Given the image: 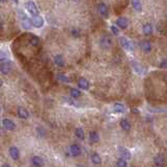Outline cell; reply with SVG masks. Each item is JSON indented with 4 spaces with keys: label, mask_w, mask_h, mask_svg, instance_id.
Here are the masks:
<instances>
[{
    "label": "cell",
    "mask_w": 167,
    "mask_h": 167,
    "mask_svg": "<svg viewBox=\"0 0 167 167\" xmlns=\"http://www.w3.org/2000/svg\"><path fill=\"white\" fill-rule=\"evenodd\" d=\"M76 167H85L84 165H81V164H78V165H76Z\"/></svg>",
    "instance_id": "cell-38"
},
{
    "label": "cell",
    "mask_w": 167,
    "mask_h": 167,
    "mask_svg": "<svg viewBox=\"0 0 167 167\" xmlns=\"http://www.w3.org/2000/svg\"><path fill=\"white\" fill-rule=\"evenodd\" d=\"M5 0H0V2H4Z\"/></svg>",
    "instance_id": "cell-40"
},
{
    "label": "cell",
    "mask_w": 167,
    "mask_h": 167,
    "mask_svg": "<svg viewBox=\"0 0 167 167\" xmlns=\"http://www.w3.org/2000/svg\"><path fill=\"white\" fill-rule=\"evenodd\" d=\"M12 1H14V2H15L16 4H18V2H19V0H12Z\"/></svg>",
    "instance_id": "cell-36"
},
{
    "label": "cell",
    "mask_w": 167,
    "mask_h": 167,
    "mask_svg": "<svg viewBox=\"0 0 167 167\" xmlns=\"http://www.w3.org/2000/svg\"><path fill=\"white\" fill-rule=\"evenodd\" d=\"M131 3H132L133 9L136 12H138V13L142 12V3H141V0H131Z\"/></svg>",
    "instance_id": "cell-17"
},
{
    "label": "cell",
    "mask_w": 167,
    "mask_h": 167,
    "mask_svg": "<svg viewBox=\"0 0 167 167\" xmlns=\"http://www.w3.org/2000/svg\"><path fill=\"white\" fill-rule=\"evenodd\" d=\"M30 44L33 45V46H38V45L40 44V40H39V38L38 37H36V36H33L31 35L30 36Z\"/></svg>",
    "instance_id": "cell-29"
},
{
    "label": "cell",
    "mask_w": 167,
    "mask_h": 167,
    "mask_svg": "<svg viewBox=\"0 0 167 167\" xmlns=\"http://www.w3.org/2000/svg\"><path fill=\"white\" fill-rule=\"evenodd\" d=\"M71 33H72V36H74V37H79L81 36V30L77 28H73L72 30H71Z\"/></svg>",
    "instance_id": "cell-32"
},
{
    "label": "cell",
    "mask_w": 167,
    "mask_h": 167,
    "mask_svg": "<svg viewBox=\"0 0 167 167\" xmlns=\"http://www.w3.org/2000/svg\"><path fill=\"white\" fill-rule=\"evenodd\" d=\"M132 66H133L134 70L136 71L137 73H139V74H143V73H144V68H143V67L141 66L139 63H137V62H133Z\"/></svg>",
    "instance_id": "cell-22"
},
{
    "label": "cell",
    "mask_w": 167,
    "mask_h": 167,
    "mask_svg": "<svg viewBox=\"0 0 167 167\" xmlns=\"http://www.w3.org/2000/svg\"><path fill=\"white\" fill-rule=\"evenodd\" d=\"M77 85H78L79 88L83 89V90H88V89L90 88V83H89L88 79H86L85 77H81V78L78 79V81H77Z\"/></svg>",
    "instance_id": "cell-11"
},
{
    "label": "cell",
    "mask_w": 167,
    "mask_h": 167,
    "mask_svg": "<svg viewBox=\"0 0 167 167\" xmlns=\"http://www.w3.org/2000/svg\"><path fill=\"white\" fill-rule=\"evenodd\" d=\"M25 7H26L27 12H28L31 16L39 15V9H38V7L36 5V3L33 2V1H28V2H26Z\"/></svg>",
    "instance_id": "cell-2"
},
{
    "label": "cell",
    "mask_w": 167,
    "mask_h": 167,
    "mask_svg": "<svg viewBox=\"0 0 167 167\" xmlns=\"http://www.w3.org/2000/svg\"><path fill=\"white\" fill-rule=\"evenodd\" d=\"M9 156H11V158L13 159V160H19L20 158V152L19 150H18V147H16V146H11L9 150Z\"/></svg>",
    "instance_id": "cell-10"
},
{
    "label": "cell",
    "mask_w": 167,
    "mask_h": 167,
    "mask_svg": "<svg viewBox=\"0 0 167 167\" xmlns=\"http://www.w3.org/2000/svg\"><path fill=\"white\" fill-rule=\"evenodd\" d=\"M2 84H3V81H2V79H1V78H0V87H1V86H2Z\"/></svg>",
    "instance_id": "cell-37"
},
{
    "label": "cell",
    "mask_w": 167,
    "mask_h": 167,
    "mask_svg": "<svg viewBox=\"0 0 167 167\" xmlns=\"http://www.w3.org/2000/svg\"><path fill=\"white\" fill-rule=\"evenodd\" d=\"M0 110H1V109H0Z\"/></svg>",
    "instance_id": "cell-41"
},
{
    "label": "cell",
    "mask_w": 167,
    "mask_h": 167,
    "mask_svg": "<svg viewBox=\"0 0 167 167\" xmlns=\"http://www.w3.org/2000/svg\"><path fill=\"white\" fill-rule=\"evenodd\" d=\"M116 25H117V27H119V28H121V29L128 28L129 20L124 17H119L118 19L116 20Z\"/></svg>",
    "instance_id": "cell-8"
},
{
    "label": "cell",
    "mask_w": 167,
    "mask_h": 167,
    "mask_svg": "<svg viewBox=\"0 0 167 167\" xmlns=\"http://www.w3.org/2000/svg\"><path fill=\"white\" fill-rule=\"evenodd\" d=\"M70 154L73 157H77L81 154V148L79 147V145L77 144H72L70 146Z\"/></svg>",
    "instance_id": "cell-16"
},
{
    "label": "cell",
    "mask_w": 167,
    "mask_h": 167,
    "mask_svg": "<svg viewBox=\"0 0 167 167\" xmlns=\"http://www.w3.org/2000/svg\"><path fill=\"white\" fill-rule=\"evenodd\" d=\"M2 125H3V128L7 131H14L16 129V123L9 118L2 119Z\"/></svg>",
    "instance_id": "cell-7"
},
{
    "label": "cell",
    "mask_w": 167,
    "mask_h": 167,
    "mask_svg": "<svg viewBox=\"0 0 167 167\" xmlns=\"http://www.w3.org/2000/svg\"><path fill=\"white\" fill-rule=\"evenodd\" d=\"M21 25H22L23 28L26 29V30L30 29L31 28V21H30V19H28L27 17L22 18V20H21Z\"/></svg>",
    "instance_id": "cell-19"
},
{
    "label": "cell",
    "mask_w": 167,
    "mask_h": 167,
    "mask_svg": "<svg viewBox=\"0 0 167 167\" xmlns=\"http://www.w3.org/2000/svg\"><path fill=\"white\" fill-rule=\"evenodd\" d=\"M31 24L33 25L35 27H37V28H41L43 25H44V19L41 17V16H33V18H31Z\"/></svg>",
    "instance_id": "cell-5"
},
{
    "label": "cell",
    "mask_w": 167,
    "mask_h": 167,
    "mask_svg": "<svg viewBox=\"0 0 167 167\" xmlns=\"http://www.w3.org/2000/svg\"><path fill=\"white\" fill-rule=\"evenodd\" d=\"M114 111L116 113H123L125 111V107L123 106L122 103L120 102H116L114 105Z\"/></svg>",
    "instance_id": "cell-26"
},
{
    "label": "cell",
    "mask_w": 167,
    "mask_h": 167,
    "mask_svg": "<svg viewBox=\"0 0 167 167\" xmlns=\"http://www.w3.org/2000/svg\"><path fill=\"white\" fill-rule=\"evenodd\" d=\"M142 30H143V33H144L145 36L152 35V33H154V27H152V23H145L142 27Z\"/></svg>",
    "instance_id": "cell-15"
},
{
    "label": "cell",
    "mask_w": 167,
    "mask_h": 167,
    "mask_svg": "<svg viewBox=\"0 0 167 167\" xmlns=\"http://www.w3.org/2000/svg\"><path fill=\"white\" fill-rule=\"evenodd\" d=\"M31 163L35 167H43L44 166V159L40 156H33L31 158Z\"/></svg>",
    "instance_id": "cell-9"
},
{
    "label": "cell",
    "mask_w": 167,
    "mask_h": 167,
    "mask_svg": "<svg viewBox=\"0 0 167 167\" xmlns=\"http://www.w3.org/2000/svg\"><path fill=\"white\" fill-rule=\"evenodd\" d=\"M97 9H98V13L102 16L103 18H108L109 17V9L107 7L106 3L99 2L97 5Z\"/></svg>",
    "instance_id": "cell-6"
},
{
    "label": "cell",
    "mask_w": 167,
    "mask_h": 167,
    "mask_svg": "<svg viewBox=\"0 0 167 167\" xmlns=\"http://www.w3.org/2000/svg\"><path fill=\"white\" fill-rule=\"evenodd\" d=\"M112 44H113V41H112V39H111L110 36L105 35L100 38V40H99V46H100L102 49L111 48Z\"/></svg>",
    "instance_id": "cell-1"
},
{
    "label": "cell",
    "mask_w": 167,
    "mask_h": 167,
    "mask_svg": "<svg viewBox=\"0 0 167 167\" xmlns=\"http://www.w3.org/2000/svg\"><path fill=\"white\" fill-rule=\"evenodd\" d=\"M1 167H11V165H9V164H7V163H4V164H3Z\"/></svg>",
    "instance_id": "cell-35"
},
{
    "label": "cell",
    "mask_w": 167,
    "mask_h": 167,
    "mask_svg": "<svg viewBox=\"0 0 167 167\" xmlns=\"http://www.w3.org/2000/svg\"><path fill=\"white\" fill-rule=\"evenodd\" d=\"M7 55L4 52H0V62H7Z\"/></svg>",
    "instance_id": "cell-33"
},
{
    "label": "cell",
    "mask_w": 167,
    "mask_h": 167,
    "mask_svg": "<svg viewBox=\"0 0 167 167\" xmlns=\"http://www.w3.org/2000/svg\"><path fill=\"white\" fill-rule=\"evenodd\" d=\"M54 63L57 65V66L60 67H63L65 65V61H64V57H63V55L61 54H57L54 57Z\"/></svg>",
    "instance_id": "cell-24"
},
{
    "label": "cell",
    "mask_w": 167,
    "mask_h": 167,
    "mask_svg": "<svg viewBox=\"0 0 167 167\" xmlns=\"http://www.w3.org/2000/svg\"><path fill=\"white\" fill-rule=\"evenodd\" d=\"M70 94H71V97H73V98H78V97H81V92L79 90H77V89L72 88L70 90Z\"/></svg>",
    "instance_id": "cell-27"
},
{
    "label": "cell",
    "mask_w": 167,
    "mask_h": 167,
    "mask_svg": "<svg viewBox=\"0 0 167 167\" xmlns=\"http://www.w3.org/2000/svg\"><path fill=\"white\" fill-rule=\"evenodd\" d=\"M119 42H120L121 46H122L124 49H126V50H130V51H133L134 47H133L132 42H131L129 39H126V38H124V37H121V38H119Z\"/></svg>",
    "instance_id": "cell-3"
},
{
    "label": "cell",
    "mask_w": 167,
    "mask_h": 167,
    "mask_svg": "<svg viewBox=\"0 0 167 167\" xmlns=\"http://www.w3.org/2000/svg\"><path fill=\"white\" fill-rule=\"evenodd\" d=\"M74 134H75V136H76L78 139H81V140H84V139H85V132H84V130L81 128L75 129Z\"/></svg>",
    "instance_id": "cell-25"
},
{
    "label": "cell",
    "mask_w": 167,
    "mask_h": 167,
    "mask_svg": "<svg viewBox=\"0 0 167 167\" xmlns=\"http://www.w3.org/2000/svg\"><path fill=\"white\" fill-rule=\"evenodd\" d=\"M89 139H90V141L92 143H96L99 141V135L97 132H95V131H92V132H90V134H89Z\"/></svg>",
    "instance_id": "cell-23"
},
{
    "label": "cell",
    "mask_w": 167,
    "mask_h": 167,
    "mask_svg": "<svg viewBox=\"0 0 167 167\" xmlns=\"http://www.w3.org/2000/svg\"><path fill=\"white\" fill-rule=\"evenodd\" d=\"M12 68H13V65H12L11 62H3L2 64L0 65V72L2 74H9L12 71Z\"/></svg>",
    "instance_id": "cell-4"
},
{
    "label": "cell",
    "mask_w": 167,
    "mask_h": 167,
    "mask_svg": "<svg viewBox=\"0 0 167 167\" xmlns=\"http://www.w3.org/2000/svg\"><path fill=\"white\" fill-rule=\"evenodd\" d=\"M160 67L161 68H167V60H163L160 63Z\"/></svg>",
    "instance_id": "cell-34"
},
{
    "label": "cell",
    "mask_w": 167,
    "mask_h": 167,
    "mask_svg": "<svg viewBox=\"0 0 167 167\" xmlns=\"http://www.w3.org/2000/svg\"><path fill=\"white\" fill-rule=\"evenodd\" d=\"M154 162H155V164H156V166L163 167L165 165V158L162 155H158V156H156V158L154 159Z\"/></svg>",
    "instance_id": "cell-18"
},
{
    "label": "cell",
    "mask_w": 167,
    "mask_h": 167,
    "mask_svg": "<svg viewBox=\"0 0 167 167\" xmlns=\"http://www.w3.org/2000/svg\"><path fill=\"white\" fill-rule=\"evenodd\" d=\"M120 126L123 131H130L131 130V122L128 120V119H121L120 121Z\"/></svg>",
    "instance_id": "cell-20"
},
{
    "label": "cell",
    "mask_w": 167,
    "mask_h": 167,
    "mask_svg": "<svg viewBox=\"0 0 167 167\" xmlns=\"http://www.w3.org/2000/svg\"><path fill=\"white\" fill-rule=\"evenodd\" d=\"M17 114H18V116H19L20 118H22V119H27L29 117L28 111H27L25 108H23V107H19V108H18Z\"/></svg>",
    "instance_id": "cell-14"
},
{
    "label": "cell",
    "mask_w": 167,
    "mask_h": 167,
    "mask_svg": "<svg viewBox=\"0 0 167 167\" xmlns=\"http://www.w3.org/2000/svg\"><path fill=\"white\" fill-rule=\"evenodd\" d=\"M91 161L93 162V164H95V165H99V164H101V158H100V156H99L97 152H92L91 154Z\"/></svg>",
    "instance_id": "cell-21"
},
{
    "label": "cell",
    "mask_w": 167,
    "mask_h": 167,
    "mask_svg": "<svg viewBox=\"0 0 167 167\" xmlns=\"http://www.w3.org/2000/svg\"><path fill=\"white\" fill-rule=\"evenodd\" d=\"M57 78L59 79L60 81H62V83H69V81H70V79H69L66 75L62 74V73H59V74L57 75Z\"/></svg>",
    "instance_id": "cell-28"
},
{
    "label": "cell",
    "mask_w": 167,
    "mask_h": 167,
    "mask_svg": "<svg viewBox=\"0 0 167 167\" xmlns=\"http://www.w3.org/2000/svg\"><path fill=\"white\" fill-rule=\"evenodd\" d=\"M128 166V163L126 161L123 160V159H118V161L116 162V167H126Z\"/></svg>",
    "instance_id": "cell-30"
},
{
    "label": "cell",
    "mask_w": 167,
    "mask_h": 167,
    "mask_svg": "<svg viewBox=\"0 0 167 167\" xmlns=\"http://www.w3.org/2000/svg\"><path fill=\"white\" fill-rule=\"evenodd\" d=\"M111 31H112L113 35H115V36H118V35H119V29H118V27L115 26V25H112V26H111Z\"/></svg>",
    "instance_id": "cell-31"
},
{
    "label": "cell",
    "mask_w": 167,
    "mask_h": 167,
    "mask_svg": "<svg viewBox=\"0 0 167 167\" xmlns=\"http://www.w3.org/2000/svg\"><path fill=\"white\" fill-rule=\"evenodd\" d=\"M140 47L145 53H148L152 51V44H150V42L147 41V40H144L140 43Z\"/></svg>",
    "instance_id": "cell-12"
},
{
    "label": "cell",
    "mask_w": 167,
    "mask_h": 167,
    "mask_svg": "<svg viewBox=\"0 0 167 167\" xmlns=\"http://www.w3.org/2000/svg\"><path fill=\"white\" fill-rule=\"evenodd\" d=\"M133 112H136V113H138V110H137V109H134V110H133Z\"/></svg>",
    "instance_id": "cell-39"
},
{
    "label": "cell",
    "mask_w": 167,
    "mask_h": 167,
    "mask_svg": "<svg viewBox=\"0 0 167 167\" xmlns=\"http://www.w3.org/2000/svg\"><path fill=\"white\" fill-rule=\"evenodd\" d=\"M118 152H119V155H120V157H121V159H123V160H130L131 159V152H129L126 148H124V147H119L118 148Z\"/></svg>",
    "instance_id": "cell-13"
}]
</instances>
